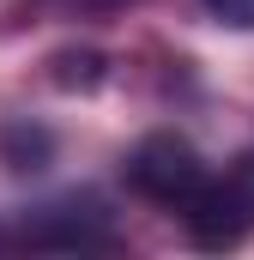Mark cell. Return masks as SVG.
<instances>
[{"label":"cell","instance_id":"obj_3","mask_svg":"<svg viewBox=\"0 0 254 260\" xmlns=\"http://www.w3.org/2000/svg\"><path fill=\"white\" fill-rule=\"evenodd\" d=\"M24 242H37V248H103V242H115V230H109L103 200L73 194V200L43 206L37 218H24Z\"/></svg>","mask_w":254,"mask_h":260},{"label":"cell","instance_id":"obj_4","mask_svg":"<svg viewBox=\"0 0 254 260\" xmlns=\"http://www.w3.org/2000/svg\"><path fill=\"white\" fill-rule=\"evenodd\" d=\"M0 157H6V170H43V157H49V133L12 121V127L0 133Z\"/></svg>","mask_w":254,"mask_h":260},{"label":"cell","instance_id":"obj_5","mask_svg":"<svg viewBox=\"0 0 254 260\" xmlns=\"http://www.w3.org/2000/svg\"><path fill=\"white\" fill-rule=\"evenodd\" d=\"M206 6H212V18H224L236 30H254V0H206Z\"/></svg>","mask_w":254,"mask_h":260},{"label":"cell","instance_id":"obj_2","mask_svg":"<svg viewBox=\"0 0 254 260\" xmlns=\"http://www.w3.org/2000/svg\"><path fill=\"white\" fill-rule=\"evenodd\" d=\"M188 230L200 248H236L242 236H254V151L206 182V194L188 206Z\"/></svg>","mask_w":254,"mask_h":260},{"label":"cell","instance_id":"obj_1","mask_svg":"<svg viewBox=\"0 0 254 260\" xmlns=\"http://www.w3.org/2000/svg\"><path fill=\"white\" fill-rule=\"evenodd\" d=\"M127 182H133V194L188 212L194 200L206 194V182H212V176H206L200 151H194L182 133H151V139H139V145H133V157H127Z\"/></svg>","mask_w":254,"mask_h":260}]
</instances>
